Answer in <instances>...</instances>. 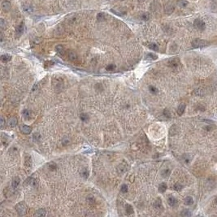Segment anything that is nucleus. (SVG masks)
Returning a JSON list of instances; mask_svg holds the SVG:
<instances>
[{"label": "nucleus", "mask_w": 217, "mask_h": 217, "mask_svg": "<svg viewBox=\"0 0 217 217\" xmlns=\"http://www.w3.org/2000/svg\"><path fill=\"white\" fill-rule=\"evenodd\" d=\"M210 45V42H207L206 40H203V39H194L192 42V47L194 48H203V47H208Z\"/></svg>", "instance_id": "obj_1"}, {"label": "nucleus", "mask_w": 217, "mask_h": 217, "mask_svg": "<svg viewBox=\"0 0 217 217\" xmlns=\"http://www.w3.org/2000/svg\"><path fill=\"white\" fill-rule=\"evenodd\" d=\"M16 210L20 216H24L27 212V205L24 202H20L16 206Z\"/></svg>", "instance_id": "obj_2"}, {"label": "nucleus", "mask_w": 217, "mask_h": 217, "mask_svg": "<svg viewBox=\"0 0 217 217\" xmlns=\"http://www.w3.org/2000/svg\"><path fill=\"white\" fill-rule=\"evenodd\" d=\"M193 26H194L197 29L203 31V30L205 29L206 24H205V22H204L203 20L198 18L193 21Z\"/></svg>", "instance_id": "obj_3"}, {"label": "nucleus", "mask_w": 217, "mask_h": 217, "mask_svg": "<svg viewBox=\"0 0 217 217\" xmlns=\"http://www.w3.org/2000/svg\"><path fill=\"white\" fill-rule=\"evenodd\" d=\"M168 65H169L172 68H174V69H175V68H177L181 65L180 60H178L177 58L171 59V60L168 61Z\"/></svg>", "instance_id": "obj_4"}, {"label": "nucleus", "mask_w": 217, "mask_h": 217, "mask_svg": "<svg viewBox=\"0 0 217 217\" xmlns=\"http://www.w3.org/2000/svg\"><path fill=\"white\" fill-rule=\"evenodd\" d=\"M174 9H175V7H174V6H173L172 3H167L165 5L164 11L166 12V14L171 15L173 12H174Z\"/></svg>", "instance_id": "obj_5"}, {"label": "nucleus", "mask_w": 217, "mask_h": 217, "mask_svg": "<svg viewBox=\"0 0 217 217\" xmlns=\"http://www.w3.org/2000/svg\"><path fill=\"white\" fill-rule=\"evenodd\" d=\"M24 23H21L20 24H19L18 26L16 27V37H19L22 35V34L24 33Z\"/></svg>", "instance_id": "obj_6"}, {"label": "nucleus", "mask_w": 217, "mask_h": 217, "mask_svg": "<svg viewBox=\"0 0 217 217\" xmlns=\"http://www.w3.org/2000/svg\"><path fill=\"white\" fill-rule=\"evenodd\" d=\"M2 8L4 12H9L12 8V5L10 3L9 1H7V0H4V1L2 2Z\"/></svg>", "instance_id": "obj_7"}, {"label": "nucleus", "mask_w": 217, "mask_h": 217, "mask_svg": "<svg viewBox=\"0 0 217 217\" xmlns=\"http://www.w3.org/2000/svg\"><path fill=\"white\" fill-rule=\"evenodd\" d=\"M20 131H21L23 133H24V134H29L30 133L32 132L31 128H30L29 126H28V125H25V124H22V125H20Z\"/></svg>", "instance_id": "obj_8"}, {"label": "nucleus", "mask_w": 217, "mask_h": 217, "mask_svg": "<svg viewBox=\"0 0 217 217\" xmlns=\"http://www.w3.org/2000/svg\"><path fill=\"white\" fill-rule=\"evenodd\" d=\"M68 59H69L71 61H76L78 59L76 53L72 51V50H69L68 53Z\"/></svg>", "instance_id": "obj_9"}, {"label": "nucleus", "mask_w": 217, "mask_h": 217, "mask_svg": "<svg viewBox=\"0 0 217 217\" xmlns=\"http://www.w3.org/2000/svg\"><path fill=\"white\" fill-rule=\"evenodd\" d=\"M117 171H118V172L120 173V174H124V173L126 172L127 168L124 164L121 163V164H120L118 167H117Z\"/></svg>", "instance_id": "obj_10"}, {"label": "nucleus", "mask_w": 217, "mask_h": 217, "mask_svg": "<svg viewBox=\"0 0 217 217\" xmlns=\"http://www.w3.org/2000/svg\"><path fill=\"white\" fill-rule=\"evenodd\" d=\"M168 203L171 206H175L177 204V200L174 197H172V196H170L168 199Z\"/></svg>", "instance_id": "obj_11"}, {"label": "nucleus", "mask_w": 217, "mask_h": 217, "mask_svg": "<svg viewBox=\"0 0 217 217\" xmlns=\"http://www.w3.org/2000/svg\"><path fill=\"white\" fill-rule=\"evenodd\" d=\"M20 178L18 177H14L13 180H12V188L16 189V188L18 187V185H20Z\"/></svg>", "instance_id": "obj_12"}, {"label": "nucleus", "mask_w": 217, "mask_h": 217, "mask_svg": "<svg viewBox=\"0 0 217 217\" xmlns=\"http://www.w3.org/2000/svg\"><path fill=\"white\" fill-rule=\"evenodd\" d=\"M154 206H155V207L156 208V209H158V210H162V209H163V205H162L161 199H160V198H158L157 200L155 202Z\"/></svg>", "instance_id": "obj_13"}, {"label": "nucleus", "mask_w": 217, "mask_h": 217, "mask_svg": "<svg viewBox=\"0 0 217 217\" xmlns=\"http://www.w3.org/2000/svg\"><path fill=\"white\" fill-rule=\"evenodd\" d=\"M17 122L18 121H17V119L16 118V117H11L8 121V125L10 127H15V126H16Z\"/></svg>", "instance_id": "obj_14"}, {"label": "nucleus", "mask_w": 217, "mask_h": 217, "mask_svg": "<svg viewBox=\"0 0 217 217\" xmlns=\"http://www.w3.org/2000/svg\"><path fill=\"white\" fill-rule=\"evenodd\" d=\"M188 4L189 2L186 0H177V5L180 7H185L188 6Z\"/></svg>", "instance_id": "obj_15"}, {"label": "nucleus", "mask_w": 217, "mask_h": 217, "mask_svg": "<svg viewBox=\"0 0 217 217\" xmlns=\"http://www.w3.org/2000/svg\"><path fill=\"white\" fill-rule=\"evenodd\" d=\"M178 133V128L177 125H172V127H171V129L169 130V133L171 136H173V135H176Z\"/></svg>", "instance_id": "obj_16"}, {"label": "nucleus", "mask_w": 217, "mask_h": 217, "mask_svg": "<svg viewBox=\"0 0 217 217\" xmlns=\"http://www.w3.org/2000/svg\"><path fill=\"white\" fill-rule=\"evenodd\" d=\"M185 104H180L179 105V107H178V108H177V113H178V115H179V116H181V115H182L183 113H184V111H185Z\"/></svg>", "instance_id": "obj_17"}, {"label": "nucleus", "mask_w": 217, "mask_h": 217, "mask_svg": "<svg viewBox=\"0 0 217 217\" xmlns=\"http://www.w3.org/2000/svg\"><path fill=\"white\" fill-rule=\"evenodd\" d=\"M47 215V211L45 209H39L36 211L35 213V216H45Z\"/></svg>", "instance_id": "obj_18"}, {"label": "nucleus", "mask_w": 217, "mask_h": 217, "mask_svg": "<svg viewBox=\"0 0 217 217\" xmlns=\"http://www.w3.org/2000/svg\"><path fill=\"white\" fill-rule=\"evenodd\" d=\"M11 59H12V56L10 55H8V54H7V55H2L1 56V60L2 61V62H4V63L8 62V61L11 60Z\"/></svg>", "instance_id": "obj_19"}, {"label": "nucleus", "mask_w": 217, "mask_h": 217, "mask_svg": "<svg viewBox=\"0 0 217 217\" xmlns=\"http://www.w3.org/2000/svg\"><path fill=\"white\" fill-rule=\"evenodd\" d=\"M125 211H126V213L128 214V215H130V214L133 213V206L130 205V204H126Z\"/></svg>", "instance_id": "obj_20"}, {"label": "nucleus", "mask_w": 217, "mask_h": 217, "mask_svg": "<svg viewBox=\"0 0 217 217\" xmlns=\"http://www.w3.org/2000/svg\"><path fill=\"white\" fill-rule=\"evenodd\" d=\"M140 17L142 20H145V21H147L148 20L150 19V14L148 12H142V13L140 15Z\"/></svg>", "instance_id": "obj_21"}, {"label": "nucleus", "mask_w": 217, "mask_h": 217, "mask_svg": "<svg viewBox=\"0 0 217 217\" xmlns=\"http://www.w3.org/2000/svg\"><path fill=\"white\" fill-rule=\"evenodd\" d=\"M55 50H56V51L59 53V54H60V55L64 54V48H63V47L62 45H58L57 47H55Z\"/></svg>", "instance_id": "obj_22"}, {"label": "nucleus", "mask_w": 217, "mask_h": 217, "mask_svg": "<svg viewBox=\"0 0 217 217\" xmlns=\"http://www.w3.org/2000/svg\"><path fill=\"white\" fill-rule=\"evenodd\" d=\"M167 190V185L165 183H161L159 186V191L160 193H164Z\"/></svg>", "instance_id": "obj_23"}, {"label": "nucleus", "mask_w": 217, "mask_h": 217, "mask_svg": "<svg viewBox=\"0 0 217 217\" xmlns=\"http://www.w3.org/2000/svg\"><path fill=\"white\" fill-rule=\"evenodd\" d=\"M145 59H147V60H157L158 59V56L156 55L153 54V53H148V54L146 55V57H145Z\"/></svg>", "instance_id": "obj_24"}, {"label": "nucleus", "mask_w": 217, "mask_h": 217, "mask_svg": "<svg viewBox=\"0 0 217 217\" xmlns=\"http://www.w3.org/2000/svg\"><path fill=\"white\" fill-rule=\"evenodd\" d=\"M193 203V199L192 197H186L185 198V204H186V205H192V204Z\"/></svg>", "instance_id": "obj_25"}, {"label": "nucleus", "mask_w": 217, "mask_h": 217, "mask_svg": "<svg viewBox=\"0 0 217 217\" xmlns=\"http://www.w3.org/2000/svg\"><path fill=\"white\" fill-rule=\"evenodd\" d=\"M89 174H90V172H89V171L87 169H83L82 171H81V177H82L83 178H85V179H87L88 177H89Z\"/></svg>", "instance_id": "obj_26"}, {"label": "nucleus", "mask_w": 217, "mask_h": 217, "mask_svg": "<svg viewBox=\"0 0 217 217\" xmlns=\"http://www.w3.org/2000/svg\"><path fill=\"white\" fill-rule=\"evenodd\" d=\"M23 116H24V118L25 120H29L30 119V113H29V110H24L23 111Z\"/></svg>", "instance_id": "obj_27"}, {"label": "nucleus", "mask_w": 217, "mask_h": 217, "mask_svg": "<svg viewBox=\"0 0 217 217\" xmlns=\"http://www.w3.org/2000/svg\"><path fill=\"white\" fill-rule=\"evenodd\" d=\"M148 47H149L150 49L155 50V51H158V50H159V47H158L155 43H150V44H149V46H148Z\"/></svg>", "instance_id": "obj_28"}, {"label": "nucleus", "mask_w": 217, "mask_h": 217, "mask_svg": "<svg viewBox=\"0 0 217 217\" xmlns=\"http://www.w3.org/2000/svg\"><path fill=\"white\" fill-rule=\"evenodd\" d=\"M23 9H24V11L25 12H27V13H31L33 12V7L31 6H28V5H24V6L23 7Z\"/></svg>", "instance_id": "obj_29"}, {"label": "nucleus", "mask_w": 217, "mask_h": 217, "mask_svg": "<svg viewBox=\"0 0 217 217\" xmlns=\"http://www.w3.org/2000/svg\"><path fill=\"white\" fill-rule=\"evenodd\" d=\"M80 118L82 121H88V120L90 119V116H89L86 113H82V114H81Z\"/></svg>", "instance_id": "obj_30"}, {"label": "nucleus", "mask_w": 217, "mask_h": 217, "mask_svg": "<svg viewBox=\"0 0 217 217\" xmlns=\"http://www.w3.org/2000/svg\"><path fill=\"white\" fill-rule=\"evenodd\" d=\"M170 174H171V171H170L169 169H165V170H163V172H162V176H163V177H165V178H167V177H169Z\"/></svg>", "instance_id": "obj_31"}, {"label": "nucleus", "mask_w": 217, "mask_h": 217, "mask_svg": "<svg viewBox=\"0 0 217 217\" xmlns=\"http://www.w3.org/2000/svg\"><path fill=\"white\" fill-rule=\"evenodd\" d=\"M97 20L98 21H103V20H105V15H104V13H103V12L98 13V16H97Z\"/></svg>", "instance_id": "obj_32"}, {"label": "nucleus", "mask_w": 217, "mask_h": 217, "mask_svg": "<svg viewBox=\"0 0 217 217\" xmlns=\"http://www.w3.org/2000/svg\"><path fill=\"white\" fill-rule=\"evenodd\" d=\"M181 215L182 216H191V212L189 210H183L182 212L181 213Z\"/></svg>", "instance_id": "obj_33"}, {"label": "nucleus", "mask_w": 217, "mask_h": 217, "mask_svg": "<svg viewBox=\"0 0 217 217\" xmlns=\"http://www.w3.org/2000/svg\"><path fill=\"white\" fill-rule=\"evenodd\" d=\"M149 90H150V93L154 94L158 93V89L156 87H154V86H152V85H150V87H149Z\"/></svg>", "instance_id": "obj_34"}, {"label": "nucleus", "mask_w": 217, "mask_h": 217, "mask_svg": "<svg viewBox=\"0 0 217 217\" xmlns=\"http://www.w3.org/2000/svg\"><path fill=\"white\" fill-rule=\"evenodd\" d=\"M87 202H88V203L89 204H94V202H95V200H94V198L93 197V196H91V195H89L88 197H87Z\"/></svg>", "instance_id": "obj_35"}, {"label": "nucleus", "mask_w": 217, "mask_h": 217, "mask_svg": "<svg viewBox=\"0 0 217 217\" xmlns=\"http://www.w3.org/2000/svg\"><path fill=\"white\" fill-rule=\"evenodd\" d=\"M173 188H174V190L176 191H181L182 190L183 186L181 185V184H176V185H174V186H173Z\"/></svg>", "instance_id": "obj_36"}, {"label": "nucleus", "mask_w": 217, "mask_h": 217, "mask_svg": "<svg viewBox=\"0 0 217 217\" xmlns=\"http://www.w3.org/2000/svg\"><path fill=\"white\" fill-rule=\"evenodd\" d=\"M106 69L108 71H113L116 69V65L115 64H110V65H108L106 68Z\"/></svg>", "instance_id": "obj_37"}, {"label": "nucleus", "mask_w": 217, "mask_h": 217, "mask_svg": "<svg viewBox=\"0 0 217 217\" xmlns=\"http://www.w3.org/2000/svg\"><path fill=\"white\" fill-rule=\"evenodd\" d=\"M163 115H164V116H166V118H170V117H171L170 111H168V109L164 110V111H163Z\"/></svg>", "instance_id": "obj_38"}, {"label": "nucleus", "mask_w": 217, "mask_h": 217, "mask_svg": "<svg viewBox=\"0 0 217 217\" xmlns=\"http://www.w3.org/2000/svg\"><path fill=\"white\" fill-rule=\"evenodd\" d=\"M121 192L122 193H127L128 192V186L127 185H123L121 187Z\"/></svg>", "instance_id": "obj_39"}, {"label": "nucleus", "mask_w": 217, "mask_h": 217, "mask_svg": "<svg viewBox=\"0 0 217 217\" xmlns=\"http://www.w3.org/2000/svg\"><path fill=\"white\" fill-rule=\"evenodd\" d=\"M34 138L35 139V140H37V141H38V140L40 139V137H41V135L39 134V133H34Z\"/></svg>", "instance_id": "obj_40"}, {"label": "nucleus", "mask_w": 217, "mask_h": 217, "mask_svg": "<svg viewBox=\"0 0 217 217\" xmlns=\"http://www.w3.org/2000/svg\"><path fill=\"white\" fill-rule=\"evenodd\" d=\"M5 25H6V24H5V21L3 19H1L0 20V26H1V28L2 29L5 28Z\"/></svg>", "instance_id": "obj_41"}, {"label": "nucleus", "mask_w": 217, "mask_h": 217, "mask_svg": "<svg viewBox=\"0 0 217 217\" xmlns=\"http://www.w3.org/2000/svg\"><path fill=\"white\" fill-rule=\"evenodd\" d=\"M56 168H57V166H56L55 163H50V169L54 170V169H55Z\"/></svg>", "instance_id": "obj_42"}, {"label": "nucleus", "mask_w": 217, "mask_h": 217, "mask_svg": "<svg viewBox=\"0 0 217 217\" xmlns=\"http://www.w3.org/2000/svg\"><path fill=\"white\" fill-rule=\"evenodd\" d=\"M4 126V119H3V117H1V127L2 128Z\"/></svg>", "instance_id": "obj_43"}, {"label": "nucleus", "mask_w": 217, "mask_h": 217, "mask_svg": "<svg viewBox=\"0 0 217 217\" xmlns=\"http://www.w3.org/2000/svg\"><path fill=\"white\" fill-rule=\"evenodd\" d=\"M145 0H138V2H144Z\"/></svg>", "instance_id": "obj_44"}, {"label": "nucleus", "mask_w": 217, "mask_h": 217, "mask_svg": "<svg viewBox=\"0 0 217 217\" xmlns=\"http://www.w3.org/2000/svg\"><path fill=\"white\" fill-rule=\"evenodd\" d=\"M216 204H217V199H216Z\"/></svg>", "instance_id": "obj_45"}, {"label": "nucleus", "mask_w": 217, "mask_h": 217, "mask_svg": "<svg viewBox=\"0 0 217 217\" xmlns=\"http://www.w3.org/2000/svg\"><path fill=\"white\" fill-rule=\"evenodd\" d=\"M120 1H123V0H120Z\"/></svg>", "instance_id": "obj_46"}]
</instances>
